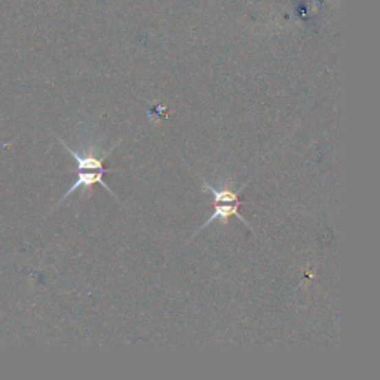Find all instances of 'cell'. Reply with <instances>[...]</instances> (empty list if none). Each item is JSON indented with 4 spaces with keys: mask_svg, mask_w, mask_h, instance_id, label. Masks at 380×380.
<instances>
[{
    "mask_svg": "<svg viewBox=\"0 0 380 380\" xmlns=\"http://www.w3.org/2000/svg\"><path fill=\"white\" fill-rule=\"evenodd\" d=\"M239 205H241V202H239V201H238V202H232V203H216L214 212H212L211 217L205 221V223H203L202 226L198 227V230L194 232L193 236H197L198 234H201V232H202L203 229H207V227L212 223V221L217 220V219L223 220V221H227L230 217H236V219H239L241 221H243V223H244L247 227H252V226H249L248 221H247L243 216L239 214V211H238Z\"/></svg>",
    "mask_w": 380,
    "mask_h": 380,
    "instance_id": "6da1fadb",
    "label": "cell"
}]
</instances>
